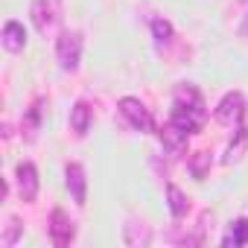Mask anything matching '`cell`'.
<instances>
[{
  "instance_id": "6da1fadb",
  "label": "cell",
  "mask_w": 248,
  "mask_h": 248,
  "mask_svg": "<svg viewBox=\"0 0 248 248\" xmlns=\"http://www.w3.org/2000/svg\"><path fill=\"white\" fill-rule=\"evenodd\" d=\"M117 108H120L123 120H129V126H132L135 132H140V135H152V132H155V117L149 114V108H146L140 99L123 96V99L117 102Z\"/></svg>"
},
{
  "instance_id": "7a4b0ae2",
  "label": "cell",
  "mask_w": 248,
  "mask_h": 248,
  "mask_svg": "<svg viewBox=\"0 0 248 248\" xmlns=\"http://www.w3.org/2000/svg\"><path fill=\"white\" fill-rule=\"evenodd\" d=\"M56 59H59L62 70L73 73L79 67V59H82V35L70 32V30L59 32V38H56Z\"/></svg>"
},
{
  "instance_id": "3957f363",
  "label": "cell",
  "mask_w": 248,
  "mask_h": 248,
  "mask_svg": "<svg viewBox=\"0 0 248 248\" xmlns=\"http://www.w3.org/2000/svg\"><path fill=\"white\" fill-rule=\"evenodd\" d=\"M216 123H222V126H242V120H245V96L239 91H231L219 99L216 111H213Z\"/></svg>"
},
{
  "instance_id": "277c9868",
  "label": "cell",
  "mask_w": 248,
  "mask_h": 248,
  "mask_svg": "<svg viewBox=\"0 0 248 248\" xmlns=\"http://www.w3.org/2000/svg\"><path fill=\"white\" fill-rule=\"evenodd\" d=\"M50 242L56 245V248H64V245H70L73 242V236H76V225H73V219L62 210V207H53V213H50Z\"/></svg>"
},
{
  "instance_id": "5b68a950",
  "label": "cell",
  "mask_w": 248,
  "mask_h": 248,
  "mask_svg": "<svg viewBox=\"0 0 248 248\" xmlns=\"http://www.w3.org/2000/svg\"><path fill=\"white\" fill-rule=\"evenodd\" d=\"M64 184H67V193L76 202V207H85L88 204V175H85L82 164L73 161V164L64 167Z\"/></svg>"
},
{
  "instance_id": "8992f818",
  "label": "cell",
  "mask_w": 248,
  "mask_h": 248,
  "mask_svg": "<svg viewBox=\"0 0 248 248\" xmlns=\"http://www.w3.org/2000/svg\"><path fill=\"white\" fill-rule=\"evenodd\" d=\"M204 120H207V111H204V105H202V108H184V105H172V111H170V123H175V126H178V129H184L187 135H196V132H202Z\"/></svg>"
},
{
  "instance_id": "52a82bcc",
  "label": "cell",
  "mask_w": 248,
  "mask_h": 248,
  "mask_svg": "<svg viewBox=\"0 0 248 248\" xmlns=\"http://www.w3.org/2000/svg\"><path fill=\"white\" fill-rule=\"evenodd\" d=\"M15 184H18V196L21 202H35L38 199V170L35 164L24 161L15 167Z\"/></svg>"
},
{
  "instance_id": "ba28073f",
  "label": "cell",
  "mask_w": 248,
  "mask_h": 248,
  "mask_svg": "<svg viewBox=\"0 0 248 248\" xmlns=\"http://www.w3.org/2000/svg\"><path fill=\"white\" fill-rule=\"evenodd\" d=\"M158 138H161V146H164V152L170 155V158H178V155H184L187 152V132L184 129H178L175 123H167V126L158 132Z\"/></svg>"
},
{
  "instance_id": "9c48e42d",
  "label": "cell",
  "mask_w": 248,
  "mask_h": 248,
  "mask_svg": "<svg viewBox=\"0 0 248 248\" xmlns=\"http://www.w3.org/2000/svg\"><path fill=\"white\" fill-rule=\"evenodd\" d=\"M91 123H93L91 105H88L85 99L73 102V108H70V129H73V135H76V138H85V135L91 132Z\"/></svg>"
},
{
  "instance_id": "30bf717a",
  "label": "cell",
  "mask_w": 248,
  "mask_h": 248,
  "mask_svg": "<svg viewBox=\"0 0 248 248\" xmlns=\"http://www.w3.org/2000/svg\"><path fill=\"white\" fill-rule=\"evenodd\" d=\"M30 15H32V24L41 35H47L53 27H56V12L53 6L47 3V0H32V6H30Z\"/></svg>"
},
{
  "instance_id": "8fae6325",
  "label": "cell",
  "mask_w": 248,
  "mask_h": 248,
  "mask_svg": "<svg viewBox=\"0 0 248 248\" xmlns=\"http://www.w3.org/2000/svg\"><path fill=\"white\" fill-rule=\"evenodd\" d=\"M3 47H6V53H21L24 47H27V30L18 24V21H6L3 24Z\"/></svg>"
},
{
  "instance_id": "7c38bea8",
  "label": "cell",
  "mask_w": 248,
  "mask_h": 248,
  "mask_svg": "<svg viewBox=\"0 0 248 248\" xmlns=\"http://www.w3.org/2000/svg\"><path fill=\"white\" fill-rule=\"evenodd\" d=\"M172 105H184V108H202V105H204V99H202V93H199V88H196V85H190V82H181V85H175V91H172Z\"/></svg>"
},
{
  "instance_id": "4fadbf2b",
  "label": "cell",
  "mask_w": 248,
  "mask_h": 248,
  "mask_svg": "<svg viewBox=\"0 0 248 248\" xmlns=\"http://www.w3.org/2000/svg\"><path fill=\"white\" fill-rule=\"evenodd\" d=\"M167 204H170L172 219H184V216H187V210H190V199H187V196H184V190H181V187H175V184H167Z\"/></svg>"
},
{
  "instance_id": "5bb4252c",
  "label": "cell",
  "mask_w": 248,
  "mask_h": 248,
  "mask_svg": "<svg viewBox=\"0 0 248 248\" xmlns=\"http://www.w3.org/2000/svg\"><path fill=\"white\" fill-rule=\"evenodd\" d=\"M210 164H213L210 152H207V149H202V152H193V155H190L187 170H190V175H193L196 181H204V178H207V172H210Z\"/></svg>"
},
{
  "instance_id": "9a60e30c",
  "label": "cell",
  "mask_w": 248,
  "mask_h": 248,
  "mask_svg": "<svg viewBox=\"0 0 248 248\" xmlns=\"http://www.w3.org/2000/svg\"><path fill=\"white\" fill-rule=\"evenodd\" d=\"M222 245H228V248H231V245H233V248H239V245H248V219H245V216L231 222V231L225 233Z\"/></svg>"
},
{
  "instance_id": "2e32d148",
  "label": "cell",
  "mask_w": 248,
  "mask_h": 248,
  "mask_svg": "<svg viewBox=\"0 0 248 248\" xmlns=\"http://www.w3.org/2000/svg\"><path fill=\"white\" fill-rule=\"evenodd\" d=\"M41 105H44V102H41V99H35V102L27 108V114H24V135H27V140H32V138H35V132L41 129V111H44Z\"/></svg>"
},
{
  "instance_id": "e0dca14e",
  "label": "cell",
  "mask_w": 248,
  "mask_h": 248,
  "mask_svg": "<svg viewBox=\"0 0 248 248\" xmlns=\"http://www.w3.org/2000/svg\"><path fill=\"white\" fill-rule=\"evenodd\" d=\"M245 143H248V129H245V126H236V140H231V146H228V152H225V164H228V167L242 158Z\"/></svg>"
},
{
  "instance_id": "ac0fdd59",
  "label": "cell",
  "mask_w": 248,
  "mask_h": 248,
  "mask_svg": "<svg viewBox=\"0 0 248 248\" xmlns=\"http://www.w3.org/2000/svg\"><path fill=\"white\" fill-rule=\"evenodd\" d=\"M149 27H152V38H155L158 47H164V44L172 41V24H170L167 18H152Z\"/></svg>"
},
{
  "instance_id": "d6986e66",
  "label": "cell",
  "mask_w": 248,
  "mask_h": 248,
  "mask_svg": "<svg viewBox=\"0 0 248 248\" xmlns=\"http://www.w3.org/2000/svg\"><path fill=\"white\" fill-rule=\"evenodd\" d=\"M24 233V225H21V219L18 216H9V222H6V231H3V236H0V245L3 248H12L15 242H18V236Z\"/></svg>"
}]
</instances>
